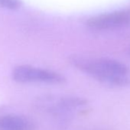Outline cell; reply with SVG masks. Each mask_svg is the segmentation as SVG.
<instances>
[{
  "label": "cell",
  "mask_w": 130,
  "mask_h": 130,
  "mask_svg": "<svg viewBox=\"0 0 130 130\" xmlns=\"http://www.w3.org/2000/svg\"><path fill=\"white\" fill-rule=\"evenodd\" d=\"M69 62L73 67L103 84L116 87L130 86L129 69L119 60L72 55Z\"/></svg>",
  "instance_id": "cell-1"
},
{
  "label": "cell",
  "mask_w": 130,
  "mask_h": 130,
  "mask_svg": "<svg viewBox=\"0 0 130 130\" xmlns=\"http://www.w3.org/2000/svg\"><path fill=\"white\" fill-rule=\"evenodd\" d=\"M87 25L96 31H112L123 28L130 25V8L100 14L90 18Z\"/></svg>",
  "instance_id": "cell-3"
},
{
  "label": "cell",
  "mask_w": 130,
  "mask_h": 130,
  "mask_svg": "<svg viewBox=\"0 0 130 130\" xmlns=\"http://www.w3.org/2000/svg\"><path fill=\"white\" fill-rule=\"evenodd\" d=\"M14 80L19 83H43L48 84H63L67 79L60 73L42 69L31 65H20L12 73Z\"/></svg>",
  "instance_id": "cell-2"
},
{
  "label": "cell",
  "mask_w": 130,
  "mask_h": 130,
  "mask_svg": "<svg viewBox=\"0 0 130 130\" xmlns=\"http://www.w3.org/2000/svg\"><path fill=\"white\" fill-rule=\"evenodd\" d=\"M35 122L29 118L16 114L0 115V130H35Z\"/></svg>",
  "instance_id": "cell-5"
},
{
  "label": "cell",
  "mask_w": 130,
  "mask_h": 130,
  "mask_svg": "<svg viewBox=\"0 0 130 130\" xmlns=\"http://www.w3.org/2000/svg\"><path fill=\"white\" fill-rule=\"evenodd\" d=\"M21 4L20 0H0V6L9 9H17Z\"/></svg>",
  "instance_id": "cell-6"
},
{
  "label": "cell",
  "mask_w": 130,
  "mask_h": 130,
  "mask_svg": "<svg viewBox=\"0 0 130 130\" xmlns=\"http://www.w3.org/2000/svg\"><path fill=\"white\" fill-rule=\"evenodd\" d=\"M87 100L77 96H44L37 101V106L53 114L70 112L74 109L86 106Z\"/></svg>",
  "instance_id": "cell-4"
},
{
  "label": "cell",
  "mask_w": 130,
  "mask_h": 130,
  "mask_svg": "<svg viewBox=\"0 0 130 130\" xmlns=\"http://www.w3.org/2000/svg\"><path fill=\"white\" fill-rule=\"evenodd\" d=\"M128 54H129V55H130V49H129V51H128Z\"/></svg>",
  "instance_id": "cell-7"
}]
</instances>
